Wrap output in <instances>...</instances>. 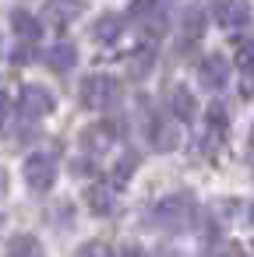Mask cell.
<instances>
[{"mask_svg": "<svg viewBox=\"0 0 254 257\" xmlns=\"http://www.w3.org/2000/svg\"><path fill=\"white\" fill-rule=\"evenodd\" d=\"M215 18L226 29H240V25H247L250 8H247V0H219V4H215Z\"/></svg>", "mask_w": 254, "mask_h": 257, "instance_id": "7", "label": "cell"}, {"mask_svg": "<svg viewBox=\"0 0 254 257\" xmlns=\"http://www.w3.org/2000/svg\"><path fill=\"white\" fill-rule=\"evenodd\" d=\"M4 113H8V99H4V92H0V120H4Z\"/></svg>", "mask_w": 254, "mask_h": 257, "instance_id": "21", "label": "cell"}, {"mask_svg": "<svg viewBox=\"0 0 254 257\" xmlns=\"http://www.w3.org/2000/svg\"><path fill=\"white\" fill-rule=\"evenodd\" d=\"M18 109H22V116L39 120V116H46V113L53 109V95H50L43 85H25V88H22V102H18Z\"/></svg>", "mask_w": 254, "mask_h": 257, "instance_id": "4", "label": "cell"}, {"mask_svg": "<svg viewBox=\"0 0 254 257\" xmlns=\"http://www.w3.org/2000/svg\"><path fill=\"white\" fill-rule=\"evenodd\" d=\"M120 29H124V22H120L117 15H103V18L96 22V29H92V36H96L99 43H113V39L120 36Z\"/></svg>", "mask_w": 254, "mask_h": 257, "instance_id": "13", "label": "cell"}, {"mask_svg": "<svg viewBox=\"0 0 254 257\" xmlns=\"http://www.w3.org/2000/svg\"><path fill=\"white\" fill-rule=\"evenodd\" d=\"M250 141H254V131H250Z\"/></svg>", "mask_w": 254, "mask_h": 257, "instance_id": "22", "label": "cell"}, {"mask_svg": "<svg viewBox=\"0 0 254 257\" xmlns=\"http://www.w3.org/2000/svg\"><path fill=\"white\" fill-rule=\"evenodd\" d=\"M85 201H89V208L96 211V215H110L113 211V194L103 187V183H96V187H89V194H85Z\"/></svg>", "mask_w": 254, "mask_h": 257, "instance_id": "11", "label": "cell"}, {"mask_svg": "<svg viewBox=\"0 0 254 257\" xmlns=\"http://www.w3.org/2000/svg\"><path fill=\"white\" fill-rule=\"evenodd\" d=\"M74 60H78V50L71 46V43H57V46H50V53H46V64L53 67V71H71L74 67Z\"/></svg>", "mask_w": 254, "mask_h": 257, "instance_id": "8", "label": "cell"}, {"mask_svg": "<svg viewBox=\"0 0 254 257\" xmlns=\"http://www.w3.org/2000/svg\"><path fill=\"white\" fill-rule=\"evenodd\" d=\"M250 218H254V211H250Z\"/></svg>", "mask_w": 254, "mask_h": 257, "instance_id": "23", "label": "cell"}, {"mask_svg": "<svg viewBox=\"0 0 254 257\" xmlns=\"http://www.w3.org/2000/svg\"><path fill=\"white\" fill-rule=\"evenodd\" d=\"M152 71V53L145 50V53H134V60H131V74L134 78H145Z\"/></svg>", "mask_w": 254, "mask_h": 257, "instance_id": "15", "label": "cell"}, {"mask_svg": "<svg viewBox=\"0 0 254 257\" xmlns=\"http://www.w3.org/2000/svg\"><path fill=\"white\" fill-rule=\"evenodd\" d=\"M134 166H138V155H124V159H120V166L113 169V180H117V183H124V180H127V173H131Z\"/></svg>", "mask_w": 254, "mask_h": 257, "instance_id": "17", "label": "cell"}, {"mask_svg": "<svg viewBox=\"0 0 254 257\" xmlns=\"http://www.w3.org/2000/svg\"><path fill=\"white\" fill-rule=\"evenodd\" d=\"M8 257H43V246L36 236H15L8 243Z\"/></svg>", "mask_w": 254, "mask_h": 257, "instance_id": "12", "label": "cell"}, {"mask_svg": "<svg viewBox=\"0 0 254 257\" xmlns=\"http://www.w3.org/2000/svg\"><path fill=\"white\" fill-rule=\"evenodd\" d=\"M11 25H15V32H18L22 39H29V43H36V39H39V22H36L29 11H15Z\"/></svg>", "mask_w": 254, "mask_h": 257, "instance_id": "14", "label": "cell"}, {"mask_svg": "<svg viewBox=\"0 0 254 257\" xmlns=\"http://www.w3.org/2000/svg\"><path fill=\"white\" fill-rule=\"evenodd\" d=\"M177 138H180V134H177V127H173L170 120H155V123H152V145H155L159 152H173V148H177Z\"/></svg>", "mask_w": 254, "mask_h": 257, "instance_id": "10", "label": "cell"}, {"mask_svg": "<svg viewBox=\"0 0 254 257\" xmlns=\"http://www.w3.org/2000/svg\"><path fill=\"white\" fill-rule=\"evenodd\" d=\"M208 127H212V131H222V127H226V109H222L219 102L208 106Z\"/></svg>", "mask_w": 254, "mask_h": 257, "instance_id": "16", "label": "cell"}, {"mask_svg": "<svg viewBox=\"0 0 254 257\" xmlns=\"http://www.w3.org/2000/svg\"><path fill=\"white\" fill-rule=\"evenodd\" d=\"M117 99H120V85H117L113 78L92 74V78L81 81V102H85L89 109H106V106H113Z\"/></svg>", "mask_w": 254, "mask_h": 257, "instance_id": "1", "label": "cell"}, {"mask_svg": "<svg viewBox=\"0 0 254 257\" xmlns=\"http://www.w3.org/2000/svg\"><path fill=\"white\" fill-rule=\"evenodd\" d=\"M236 64H240L243 71H250V67H254V43H243V46H240V53H236Z\"/></svg>", "mask_w": 254, "mask_h": 257, "instance_id": "19", "label": "cell"}, {"mask_svg": "<svg viewBox=\"0 0 254 257\" xmlns=\"http://www.w3.org/2000/svg\"><path fill=\"white\" fill-rule=\"evenodd\" d=\"M78 257H113V250H110L106 243H85V246L78 250Z\"/></svg>", "mask_w": 254, "mask_h": 257, "instance_id": "18", "label": "cell"}, {"mask_svg": "<svg viewBox=\"0 0 254 257\" xmlns=\"http://www.w3.org/2000/svg\"><path fill=\"white\" fill-rule=\"evenodd\" d=\"M22 169H25V180H29L32 190H50L53 180H57V159L50 152H32Z\"/></svg>", "mask_w": 254, "mask_h": 257, "instance_id": "2", "label": "cell"}, {"mask_svg": "<svg viewBox=\"0 0 254 257\" xmlns=\"http://www.w3.org/2000/svg\"><path fill=\"white\" fill-rule=\"evenodd\" d=\"M198 78H201V85H205V88H222V85L229 81V60H226V57H219V53L205 57V60H201V67H198Z\"/></svg>", "mask_w": 254, "mask_h": 257, "instance_id": "5", "label": "cell"}, {"mask_svg": "<svg viewBox=\"0 0 254 257\" xmlns=\"http://www.w3.org/2000/svg\"><path fill=\"white\" fill-rule=\"evenodd\" d=\"M120 257H145V253H141L138 246H124V250H120Z\"/></svg>", "mask_w": 254, "mask_h": 257, "instance_id": "20", "label": "cell"}, {"mask_svg": "<svg viewBox=\"0 0 254 257\" xmlns=\"http://www.w3.org/2000/svg\"><path fill=\"white\" fill-rule=\"evenodd\" d=\"M155 218L166 225V229H184L191 218H194V208L187 197H166L159 208H155Z\"/></svg>", "mask_w": 254, "mask_h": 257, "instance_id": "3", "label": "cell"}, {"mask_svg": "<svg viewBox=\"0 0 254 257\" xmlns=\"http://www.w3.org/2000/svg\"><path fill=\"white\" fill-rule=\"evenodd\" d=\"M170 113H173L177 120H191V116H194V95H191L184 85L170 88Z\"/></svg>", "mask_w": 254, "mask_h": 257, "instance_id": "9", "label": "cell"}, {"mask_svg": "<svg viewBox=\"0 0 254 257\" xmlns=\"http://www.w3.org/2000/svg\"><path fill=\"white\" fill-rule=\"evenodd\" d=\"M81 11H85V4H81V0H50V4L43 8L46 22H50V25H57V29L71 25V22L81 15Z\"/></svg>", "mask_w": 254, "mask_h": 257, "instance_id": "6", "label": "cell"}]
</instances>
